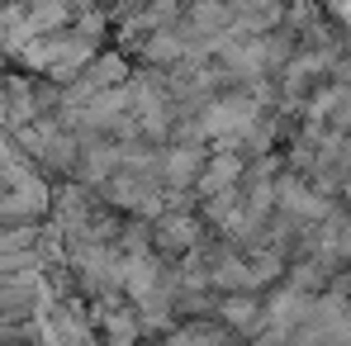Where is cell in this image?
<instances>
[{"label": "cell", "mask_w": 351, "mask_h": 346, "mask_svg": "<svg viewBox=\"0 0 351 346\" xmlns=\"http://www.w3.org/2000/svg\"><path fill=\"white\" fill-rule=\"evenodd\" d=\"M0 346H43V214L0 166Z\"/></svg>", "instance_id": "1"}]
</instances>
